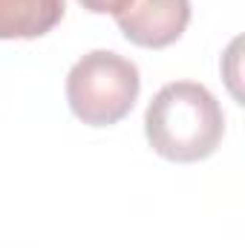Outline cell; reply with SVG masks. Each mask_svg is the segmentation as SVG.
<instances>
[{
	"instance_id": "1",
	"label": "cell",
	"mask_w": 245,
	"mask_h": 248,
	"mask_svg": "<svg viewBox=\"0 0 245 248\" xmlns=\"http://www.w3.org/2000/svg\"><path fill=\"white\" fill-rule=\"evenodd\" d=\"M144 136L168 162H202L225 136V113L214 93L196 81L165 84L144 110Z\"/></svg>"
},
{
	"instance_id": "2",
	"label": "cell",
	"mask_w": 245,
	"mask_h": 248,
	"mask_svg": "<svg viewBox=\"0 0 245 248\" xmlns=\"http://www.w3.org/2000/svg\"><path fill=\"white\" fill-rule=\"evenodd\" d=\"M141 90L138 66L110 49L87 52L66 75V101L78 122L90 127L119 124Z\"/></svg>"
},
{
	"instance_id": "3",
	"label": "cell",
	"mask_w": 245,
	"mask_h": 248,
	"mask_svg": "<svg viewBox=\"0 0 245 248\" xmlns=\"http://www.w3.org/2000/svg\"><path fill=\"white\" fill-rule=\"evenodd\" d=\"M122 35L141 49L176 44L190 23V0H133L116 15Z\"/></svg>"
},
{
	"instance_id": "4",
	"label": "cell",
	"mask_w": 245,
	"mask_h": 248,
	"mask_svg": "<svg viewBox=\"0 0 245 248\" xmlns=\"http://www.w3.org/2000/svg\"><path fill=\"white\" fill-rule=\"evenodd\" d=\"M66 0H0V41L44 38L63 20Z\"/></svg>"
},
{
	"instance_id": "5",
	"label": "cell",
	"mask_w": 245,
	"mask_h": 248,
	"mask_svg": "<svg viewBox=\"0 0 245 248\" xmlns=\"http://www.w3.org/2000/svg\"><path fill=\"white\" fill-rule=\"evenodd\" d=\"M92 15H122L133 0H78Z\"/></svg>"
}]
</instances>
